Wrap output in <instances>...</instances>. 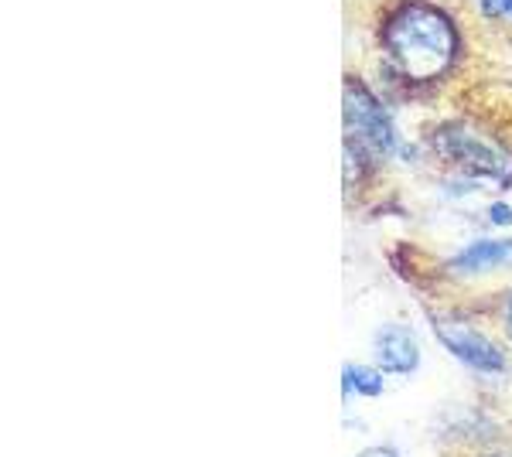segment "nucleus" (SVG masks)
Segmentation results:
<instances>
[{"instance_id":"nucleus-1","label":"nucleus","mask_w":512,"mask_h":457,"mask_svg":"<svg viewBox=\"0 0 512 457\" xmlns=\"http://www.w3.org/2000/svg\"><path fill=\"white\" fill-rule=\"evenodd\" d=\"M386 55L403 76L427 82L451 65L458 48V31L448 14L434 4H403L383 28Z\"/></svg>"},{"instance_id":"nucleus-2","label":"nucleus","mask_w":512,"mask_h":457,"mask_svg":"<svg viewBox=\"0 0 512 457\" xmlns=\"http://www.w3.org/2000/svg\"><path fill=\"white\" fill-rule=\"evenodd\" d=\"M345 144L362 151L369 161L400 151V134H396L390 113L359 79L345 82Z\"/></svg>"},{"instance_id":"nucleus-3","label":"nucleus","mask_w":512,"mask_h":457,"mask_svg":"<svg viewBox=\"0 0 512 457\" xmlns=\"http://www.w3.org/2000/svg\"><path fill=\"white\" fill-rule=\"evenodd\" d=\"M431 140H434V151L441 154L444 161L475 174V178H489L495 185H506L512 178V154L472 134V130L461 127V123H441Z\"/></svg>"},{"instance_id":"nucleus-4","label":"nucleus","mask_w":512,"mask_h":457,"mask_svg":"<svg viewBox=\"0 0 512 457\" xmlns=\"http://www.w3.org/2000/svg\"><path fill=\"white\" fill-rule=\"evenodd\" d=\"M434 331H437V338H441V345L448 348L458 362H465L468 369L489 372V376L506 369V352H502L492 338H485L482 331L465 328V324H454V321L451 324L434 321Z\"/></svg>"},{"instance_id":"nucleus-5","label":"nucleus","mask_w":512,"mask_h":457,"mask_svg":"<svg viewBox=\"0 0 512 457\" xmlns=\"http://www.w3.org/2000/svg\"><path fill=\"white\" fill-rule=\"evenodd\" d=\"M373 352L379 369L393 372V376H410L420 365V342L414 328H407V324H383L376 331Z\"/></svg>"},{"instance_id":"nucleus-6","label":"nucleus","mask_w":512,"mask_h":457,"mask_svg":"<svg viewBox=\"0 0 512 457\" xmlns=\"http://www.w3.org/2000/svg\"><path fill=\"white\" fill-rule=\"evenodd\" d=\"M512 263V243L506 239H478L468 249H461L451 260V270L458 273H489Z\"/></svg>"},{"instance_id":"nucleus-7","label":"nucleus","mask_w":512,"mask_h":457,"mask_svg":"<svg viewBox=\"0 0 512 457\" xmlns=\"http://www.w3.org/2000/svg\"><path fill=\"white\" fill-rule=\"evenodd\" d=\"M383 389L386 382L379 365H342V400H352V396H383Z\"/></svg>"},{"instance_id":"nucleus-8","label":"nucleus","mask_w":512,"mask_h":457,"mask_svg":"<svg viewBox=\"0 0 512 457\" xmlns=\"http://www.w3.org/2000/svg\"><path fill=\"white\" fill-rule=\"evenodd\" d=\"M485 18H506L512 21V0H478Z\"/></svg>"},{"instance_id":"nucleus-9","label":"nucleus","mask_w":512,"mask_h":457,"mask_svg":"<svg viewBox=\"0 0 512 457\" xmlns=\"http://www.w3.org/2000/svg\"><path fill=\"white\" fill-rule=\"evenodd\" d=\"M489 219L495 222V226H512V209H509L506 202H492Z\"/></svg>"},{"instance_id":"nucleus-10","label":"nucleus","mask_w":512,"mask_h":457,"mask_svg":"<svg viewBox=\"0 0 512 457\" xmlns=\"http://www.w3.org/2000/svg\"><path fill=\"white\" fill-rule=\"evenodd\" d=\"M355 457H400V451L390 444H376V447H366L362 454H355Z\"/></svg>"},{"instance_id":"nucleus-11","label":"nucleus","mask_w":512,"mask_h":457,"mask_svg":"<svg viewBox=\"0 0 512 457\" xmlns=\"http://www.w3.org/2000/svg\"><path fill=\"white\" fill-rule=\"evenodd\" d=\"M502 321H506V331L512 335V294H509V301H506V314H502Z\"/></svg>"}]
</instances>
